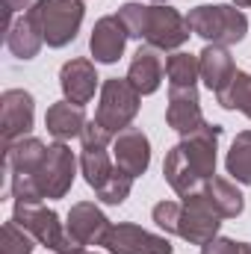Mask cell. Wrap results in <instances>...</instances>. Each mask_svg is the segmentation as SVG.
Wrapping results in <instances>:
<instances>
[{"label":"cell","mask_w":251,"mask_h":254,"mask_svg":"<svg viewBox=\"0 0 251 254\" xmlns=\"http://www.w3.org/2000/svg\"><path fill=\"white\" fill-rule=\"evenodd\" d=\"M219 139H222V127L204 122L195 133L184 136V139L169 151V157H166V163H163V175H166L169 187L178 192L181 198L198 192L213 175H216Z\"/></svg>","instance_id":"cell-1"},{"label":"cell","mask_w":251,"mask_h":254,"mask_svg":"<svg viewBox=\"0 0 251 254\" xmlns=\"http://www.w3.org/2000/svg\"><path fill=\"white\" fill-rule=\"evenodd\" d=\"M187 24L195 36L207 39L210 45H222V48L243 42L249 33V18L237 6H225V3L189 9Z\"/></svg>","instance_id":"cell-2"},{"label":"cell","mask_w":251,"mask_h":254,"mask_svg":"<svg viewBox=\"0 0 251 254\" xmlns=\"http://www.w3.org/2000/svg\"><path fill=\"white\" fill-rule=\"evenodd\" d=\"M12 219H15L27 234H33L39 246H45V249H51V252H57V254H80L83 252V246L68 234V228L60 222L57 210H51V207L15 201Z\"/></svg>","instance_id":"cell-3"},{"label":"cell","mask_w":251,"mask_h":254,"mask_svg":"<svg viewBox=\"0 0 251 254\" xmlns=\"http://www.w3.org/2000/svg\"><path fill=\"white\" fill-rule=\"evenodd\" d=\"M27 15L39 24L48 48H65L83 24V0H36Z\"/></svg>","instance_id":"cell-4"},{"label":"cell","mask_w":251,"mask_h":254,"mask_svg":"<svg viewBox=\"0 0 251 254\" xmlns=\"http://www.w3.org/2000/svg\"><path fill=\"white\" fill-rule=\"evenodd\" d=\"M139 98L142 95L133 89L127 77H110L101 86V104H98L95 122L104 125L110 133H122L139 113Z\"/></svg>","instance_id":"cell-5"},{"label":"cell","mask_w":251,"mask_h":254,"mask_svg":"<svg viewBox=\"0 0 251 254\" xmlns=\"http://www.w3.org/2000/svg\"><path fill=\"white\" fill-rule=\"evenodd\" d=\"M189 24L187 15H181L178 9L172 6H148V15H145V33H142V42L157 48V51H175L181 48L189 39Z\"/></svg>","instance_id":"cell-6"},{"label":"cell","mask_w":251,"mask_h":254,"mask_svg":"<svg viewBox=\"0 0 251 254\" xmlns=\"http://www.w3.org/2000/svg\"><path fill=\"white\" fill-rule=\"evenodd\" d=\"M181 210V225H178V237H184L192 246H207L210 240H216L219 228H222V216L213 210V204L201 195V190L187 195Z\"/></svg>","instance_id":"cell-7"},{"label":"cell","mask_w":251,"mask_h":254,"mask_svg":"<svg viewBox=\"0 0 251 254\" xmlns=\"http://www.w3.org/2000/svg\"><path fill=\"white\" fill-rule=\"evenodd\" d=\"M74 169H77V160H74L71 148L65 142H54L48 148V157H45L42 169L36 172L42 195L45 198H63L74 184Z\"/></svg>","instance_id":"cell-8"},{"label":"cell","mask_w":251,"mask_h":254,"mask_svg":"<svg viewBox=\"0 0 251 254\" xmlns=\"http://www.w3.org/2000/svg\"><path fill=\"white\" fill-rule=\"evenodd\" d=\"M36 119V101L24 89H6L0 95V136L3 145H12L15 139H24Z\"/></svg>","instance_id":"cell-9"},{"label":"cell","mask_w":251,"mask_h":254,"mask_svg":"<svg viewBox=\"0 0 251 254\" xmlns=\"http://www.w3.org/2000/svg\"><path fill=\"white\" fill-rule=\"evenodd\" d=\"M104 249L110 254H172V243L160 234H151L139 225H113L107 240H104Z\"/></svg>","instance_id":"cell-10"},{"label":"cell","mask_w":251,"mask_h":254,"mask_svg":"<svg viewBox=\"0 0 251 254\" xmlns=\"http://www.w3.org/2000/svg\"><path fill=\"white\" fill-rule=\"evenodd\" d=\"M113 160L130 178H139L151 166V142L139 127H125L113 139Z\"/></svg>","instance_id":"cell-11"},{"label":"cell","mask_w":251,"mask_h":254,"mask_svg":"<svg viewBox=\"0 0 251 254\" xmlns=\"http://www.w3.org/2000/svg\"><path fill=\"white\" fill-rule=\"evenodd\" d=\"M68 234L86 249V246H104L107 234H110V219L92 204V201H80L68 210V222H65Z\"/></svg>","instance_id":"cell-12"},{"label":"cell","mask_w":251,"mask_h":254,"mask_svg":"<svg viewBox=\"0 0 251 254\" xmlns=\"http://www.w3.org/2000/svg\"><path fill=\"white\" fill-rule=\"evenodd\" d=\"M166 122L178 133H195L204 125L201 116V101H198V89L195 86H169V107H166Z\"/></svg>","instance_id":"cell-13"},{"label":"cell","mask_w":251,"mask_h":254,"mask_svg":"<svg viewBox=\"0 0 251 254\" xmlns=\"http://www.w3.org/2000/svg\"><path fill=\"white\" fill-rule=\"evenodd\" d=\"M130 39L127 27L122 24L119 15H107L95 24L92 30V39H89V51L95 57V63H104V65H113L122 60L125 54V45Z\"/></svg>","instance_id":"cell-14"},{"label":"cell","mask_w":251,"mask_h":254,"mask_svg":"<svg viewBox=\"0 0 251 254\" xmlns=\"http://www.w3.org/2000/svg\"><path fill=\"white\" fill-rule=\"evenodd\" d=\"M60 86H63L65 101L86 107V104L95 98L98 71H95V65L89 63V60H71V63H65L63 71H60Z\"/></svg>","instance_id":"cell-15"},{"label":"cell","mask_w":251,"mask_h":254,"mask_svg":"<svg viewBox=\"0 0 251 254\" xmlns=\"http://www.w3.org/2000/svg\"><path fill=\"white\" fill-rule=\"evenodd\" d=\"M163 74H166V63L160 57L157 48L151 45H142L136 54H133V63H130V71H127V80L133 83V89L139 95H154L163 83Z\"/></svg>","instance_id":"cell-16"},{"label":"cell","mask_w":251,"mask_h":254,"mask_svg":"<svg viewBox=\"0 0 251 254\" xmlns=\"http://www.w3.org/2000/svg\"><path fill=\"white\" fill-rule=\"evenodd\" d=\"M48 148L42 139H33V136H24V139H15L12 145H6V157H3V169L6 175H36L48 157Z\"/></svg>","instance_id":"cell-17"},{"label":"cell","mask_w":251,"mask_h":254,"mask_svg":"<svg viewBox=\"0 0 251 254\" xmlns=\"http://www.w3.org/2000/svg\"><path fill=\"white\" fill-rule=\"evenodd\" d=\"M198 63H201V80L207 83V89L210 92H222L231 80H234V74L240 71L237 65H234V57L228 54V48H222V45H207L201 54H198Z\"/></svg>","instance_id":"cell-18"},{"label":"cell","mask_w":251,"mask_h":254,"mask_svg":"<svg viewBox=\"0 0 251 254\" xmlns=\"http://www.w3.org/2000/svg\"><path fill=\"white\" fill-rule=\"evenodd\" d=\"M45 127L48 133L57 139V142H65V139H74L83 133L86 127V113L80 104H71V101H57L48 107L45 113Z\"/></svg>","instance_id":"cell-19"},{"label":"cell","mask_w":251,"mask_h":254,"mask_svg":"<svg viewBox=\"0 0 251 254\" xmlns=\"http://www.w3.org/2000/svg\"><path fill=\"white\" fill-rule=\"evenodd\" d=\"M42 45H45V36H42L39 24H36L30 15L18 18V21L12 24V30L6 33V48H9L12 57H18V60H33V57H39Z\"/></svg>","instance_id":"cell-20"},{"label":"cell","mask_w":251,"mask_h":254,"mask_svg":"<svg viewBox=\"0 0 251 254\" xmlns=\"http://www.w3.org/2000/svg\"><path fill=\"white\" fill-rule=\"evenodd\" d=\"M201 195L213 204V210L222 216V219H237L240 213H243V207H246V201H243V192L237 190L231 181H225V178H210L204 187H201Z\"/></svg>","instance_id":"cell-21"},{"label":"cell","mask_w":251,"mask_h":254,"mask_svg":"<svg viewBox=\"0 0 251 254\" xmlns=\"http://www.w3.org/2000/svg\"><path fill=\"white\" fill-rule=\"evenodd\" d=\"M80 169H83V178L92 190L98 192L113 175V160L107 154V148H83V157H80Z\"/></svg>","instance_id":"cell-22"},{"label":"cell","mask_w":251,"mask_h":254,"mask_svg":"<svg viewBox=\"0 0 251 254\" xmlns=\"http://www.w3.org/2000/svg\"><path fill=\"white\" fill-rule=\"evenodd\" d=\"M228 175L237 181V184H251V130L237 133L231 151H228Z\"/></svg>","instance_id":"cell-23"},{"label":"cell","mask_w":251,"mask_h":254,"mask_svg":"<svg viewBox=\"0 0 251 254\" xmlns=\"http://www.w3.org/2000/svg\"><path fill=\"white\" fill-rule=\"evenodd\" d=\"M216 98H219V104H222L225 110H240L243 116L251 119V74L249 71H237L234 80H231Z\"/></svg>","instance_id":"cell-24"},{"label":"cell","mask_w":251,"mask_h":254,"mask_svg":"<svg viewBox=\"0 0 251 254\" xmlns=\"http://www.w3.org/2000/svg\"><path fill=\"white\" fill-rule=\"evenodd\" d=\"M166 77L169 86H195V80L201 77V63L192 54H172L166 60Z\"/></svg>","instance_id":"cell-25"},{"label":"cell","mask_w":251,"mask_h":254,"mask_svg":"<svg viewBox=\"0 0 251 254\" xmlns=\"http://www.w3.org/2000/svg\"><path fill=\"white\" fill-rule=\"evenodd\" d=\"M33 249H36V237L27 234L15 219H9L0 234V254H33Z\"/></svg>","instance_id":"cell-26"},{"label":"cell","mask_w":251,"mask_h":254,"mask_svg":"<svg viewBox=\"0 0 251 254\" xmlns=\"http://www.w3.org/2000/svg\"><path fill=\"white\" fill-rule=\"evenodd\" d=\"M130 190H133V178L127 175L125 169H113V175H110V181L98 190V198L104 201V204H125V198L130 195Z\"/></svg>","instance_id":"cell-27"},{"label":"cell","mask_w":251,"mask_h":254,"mask_svg":"<svg viewBox=\"0 0 251 254\" xmlns=\"http://www.w3.org/2000/svg\"><path fill=\"white\" fill-rule=\"evenodd\" d=\"M181 210H184V204H181V201H160V204H154L151 216H154L157 228H163L166 234H178V225H181Z\"/></svg>","instance_id":"cell-28"},{"label":"cell","mask_w":251,"mask_h":254,"mask_svg":"<svg viewBox=\"0 0 251 254\" xmlns=\"http://www.w3.org/2000/svg\"><path fill=\"white\" fill-rule=\"evenodd\" d=\"M145 15H148V6H142V3H125L119 9V18L127 27L130 39H142V33H145Z\"/></svg>","instance_id":"cell-29"},{"label":"cell","mask_w":251,"mask_h":254,"mask_svg":"<svg viewBox=\"0 0 251 254\" xmlns=\"http://www.w3.org/2000/svg\"><path fill=\"white\" fill-rule=\"evenodd\" d=\"M113 139H116V133H110L107 127L98 125V122H86L83 133H80L83 148H110V145H113Z\"/></svg>","instance_id":"cell-30"},{"label":"cell","mask_w":251,"mask_h":254,"mask_svg":"<svg viewBox=\"0 0 251 254\" xmlns=\"http://www.w3.org/2000/svg\"><path fill=\"white\" fill-rule=\"evenodd\" d=\"M201 254H240V243L225 240V237H216L207 246H201Z\"/></svg>","instance_id":"cell-31"},{"label":"cell","mask_w":251,"mask_h":254,"mask_svg":"<svg viewBox=\"0 0 251 254\" xmlns=\"http://www.w3.org/2000/svg\"><path fill=\"white\" fill-rule=\"evenodd\" d=\"M30 3H33V0H3V6H6L9 12H24V9H33Z\"/></svg>","instance_id":"cell-32"},{"label":"cell","mask_w":251,"mask_h":254,"mask_svg":"<svg viewBox=\"0 0 251 254\" xmlns=\"http://www.w3.org/2000/svg\"><path fill=\"white\" fill-rule=\"evenodd\" d=\"M240 254H251V243H240Z\"/></svg>","instance_id":"cell-33"},{"label":"cell","mask_w":251,"mask_h":254,"mask_svg":"<svg viewBox=\"0 0 251 254\" xmlns=\"http://www.w3.org/2000/svg\"><path fill=\"white\" fill-rule=\"evenodd\" d=\"M154 6H169V0H151Z\"/></svg>","instance_id":"cell-34"},{"label":"cell","mask_w":251,"mask_h":254,"mask_svg":"<svg viewBox=\"0 0 251 254\" xmlns=\"http://www.w3.org/2000/svg\"><path fill=\"white\" fill-rule=\"evenodd\" d=\"M237 6H251V0H237Z\"/></svg>","instance_id":"cell-35"},{"label":"cell","mask_w":251,"mask_h":254,"mask_svg":"<svg viewBox=\"0 0 251 254\" xmlns=\"http://www.w3.org/2000/svg\"><path fill=\"white\" fill-rule=\"evenodd\" d=\"M80 254H98V252H86V249H83V252H80Z\"/></svg>","instance_id":"cell-36"}]
</instances>
